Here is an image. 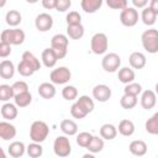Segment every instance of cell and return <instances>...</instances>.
Wrapping results in <instances>:
<instances>
[{
  "label": "cell",
  "instance_id": "cell-1",
  "mask_svg": "<svg viewBox=\"0 0 158 158\" xmlns=\"http://www.w3.org/2000/svg\"><path fill=\"white\" fill-rule=\"evenodd\" d=\"M49 135V127L44 121H33L30 127V138L32 142L42 143Z\"/></svg>",
  "mask_w": 158,
  "mask_h": 158
},
{
  "label": "cell",
  "instance_id": "cell-2",
  "mask_svg": "<svg viewBox=\"0 0 158 158\" xmlns=\"http://www.w3.org/2000/svg\"><path fill=\"white\" fill-rule=\"evenodd\" d=\"M141 41L143 48L148 53L154 54L158 52V30L156 28L146 30L141 36Z\"/></svg>",
  "mask_w": 158,
  "mask_h": 158
},
{
  "label": "cell",
  "instance_id": "cell-3",
  "mask_svg": "<svg viewBox=\"0 0 158 158\" xmlns=\"http://www.w3.org/2000/svg\"><path fill=\"white\" fill-rule=\"evenodd\" d=\"M0 42L2 43H7L10 46H19L22 44L25 41V32L21 28H9V30H4L1 32V37H0Z\"/></svg>",
  "mask_w": 158,
  "mask_h": 158
},
{
  "label": "cell",
  "instance_id": "cell-4",
  "mask_svg": "<svg viewBox=\"0 0 158 158\" xmlns=\"http://www.w3.org/2000/svg\"><path fill=\"white\" fill-rule=\"evenodd\" d=\"M68 43H69V40L63 33H57V35H54L52 37V40H51V48L54 51V53L58 57V59H62V58H64L67 56Z\"/></svg>",
  "mask_w": 158,
  "mask_h": 158
},
{
  "label": "cell",
  "instance_id": "cell-5",
  "mask_svg": "<svg viewBox=\"0 0 158 158\" xmlns=\"http://www.w3.org/2000/svg\"><path fill=\"white\" fill-rule=\"evenodd\" d=\"M53 152L59 158H65L72 152V146L67 136H58L53 142Z\"/></svg>",
  "mask_w": 158,
  "mask_h": 158
},
{
  "label": "cell",
  "instance_id": "cell-6",
  "mask_svg": "<svg viewBox=\"0 0 158 158\" xmlns=\"http://www.w3.org/2000/svg\"><path fill=\"white\" fill-rule=\"evenodd\" d=\"M90 47H91L93 53H95V54H104V53L107 51V47H109L107 36H106L105 33H102V32L95 33V35L91 37Z\"/></svg>",
  "mask_w": 158,
  "mask_h": 158
},
{
  "label": "cell",
  "instance_id": "cell-7",
  "mask_svg": "<svg viewBox=\"0 0 158 158\" xmlns=\"http://www.w3.org/2000/svg\"><path fill=\"white\" fill-rule=\"evenodd\" d=\"M101 65H102V69L107 73H114L116 72L120 65H121V58L117 53H107L104 56L102 60H101Z\"/></svg>",
  "mask_w": 158,
  "mask_h": 158
},
{
  "label": "cell",
  "instance_id": "cell-8",
  "mask_svg": "<svg viewBox=\"0 0 158 158\" xmlns=\"http://www.w3.org/2000/svg\"><path fill=\"white\" fill-rule=\"evenodd\" d=\"M72 78V73L67 67H58L56 69H53L49 74V79L52 81V84H65L70 80Z\"/></svg>",
  "mask_w": 158,
  "mask_h": 158
},
{
  "label": "cell",
  "instance_id": "cell-9",
  "mask_svg": "<svg viewBox=\"0 0 158 158\" xmlns=\"http://www.w3.org/2000/svg\"><path fill=\"white\" fill-rule=\"evenodd\" d=\"M120 21L126 27H133L138 22V11L135 7L127 6L120 12Z\"/></svg>",
  "mask_w": 158,
  "mask_h": 158
},
{
  "label": "cell",
  "instance_id": "cell-10",
  "mask_svg": "<svg viewBox=\"0 0 158 158\" xmlns=\"http://www.w3.org/2000/svg\"><path fill=\"white\" fill-rule=\"evenodd\" d=\"M35 26L40 32H47L53 26V17L47 12H41L35 19Z\"/></svg>",
  "mask_w": 158,
  "mask_h": 158
},
{
  "label": "cell",
  "instance_id": "cell-11",
  "mask_svg": "<svg viewBox=\"0 0 158 158\" xmlns=\"http://www.w3.org/2000/svg\"><path fill=\"white\" fill-rule=\"evenodd\" d=\"M111 89L106 84H98L93 88V98L99 102H106L111 98Z\"/></svg>",
  "mask_w": 158,
  "mask_h": 158
},
{
  "label": "cell",
  "instance_id": "cell-12",
  "mask_svg": "<svg viewBox=\"0 0 158 158\" xmlns=\"http://www.w3.org/2000/svg\"><path fill=\"white\" fill-rule=\"evenodd\" d=\"M157 104V94L153 90H144L141 95V106L144 110H151Z\"/></svg>",
  "mask_w": 158,
  "mask_h": 158
},
{
  "label": "cell",
  "instance_id": "cell-13",
  "mask_svg": "<svg viewBox=\"0 0 158 158\" xmlns=\"http://www.w3.org/2000/svg\"><path fill=\"white\" fill-rule=\"evenodd\" d=\"M15 136H16V127L7 121H1L0 122V137L4 141H10L15 138Z\"/></svg>",
  "mask_w": 158,
  "mask_h": 158
},
{
  "label": "cell",
  "instance_id": "cell-14",
  "mask_svg": "<svg viewBox=\"0 0 158 158\" xmlns=\"http://www.w3.org/2000/svg\"><path fill=\"white\" fill-rule=\"evenodd\" d=\"M147 149H148L147 143L142 139H135L128 146V151L131 152V154L136 157H143L147 153Z\"/></svg>",
  "mask_w": 158,
  "mask_h": 158
},
{
  "label": "cell",
  "instance_id": "cell-15",
  "mask_svg": "<svg viewBox=\"0 0 158 158\" xmlns=\"http://www.w3.org/2000/svg\"><path fill=\"white\" fill-rule=\"evenodd\" d=\"M128 62H130L131 68H133V69H142V68L146 67L147 59H146V56L142 52H132L130 54V57H128Z\"/></svg>",
  "mask_w": 158,
  "mask_h": 158
},
{
  "label": "cell",
  "instance_id": "cell-16",
  "mask_svg": "<svg viewBox=\"0 0 158 158\" xmlns=\"http://www.w3.org/2000/svg\"><path fill=\"white\" fill-rule=\"evenodd\" d=\"M41 60H42V63L46 68H53L56 65L57 60H58V57L56 56V53L52 48H46L42 52Z\"/></svg>",
  "mask_w": 158,
  "mask_h": 158
},
{
  "label": "cell",
  "instance_id": "cell-17",
  "mask_svg": "<svg viewBox=\"0 0 158 158\" xmlns=\"http://www.w3.org/2000/svg\"><path fill=\"white\" fill-rule=\"evenodd\" d=\"M1 116L2 118L7 120V121H11V120H15L17 117V106L15 104H11V102H5L2 106H1Z\"/></svg>",
  "mask_w": 158,
  "mask_h": 158
},
{
  "label": "cell",
  "instance_id": "cell-18",
  "mask_svg": "<svg viewBox=\"0 0 158 158\" xmlns=\"http://www.w3.org/2000/svg\"><path fill=\"white\" fill-rule=\"evenodd\" d=\"M26 146L23 144V142L20 141H14L10 143V146L7 147V153L12 157V158H20L25 154L26 152Z\"/></svg>",
  "mask_w": 158,
  "mask_h": 158
},
{
  "label": "cell",
  "instance_id": "cell-19",
  "mask_svg": "<svg viewBox=\"0 0 158 158\" xmlns=\"http://www.w3.org/2000/svg\"><path fill=\"white\" fill-rule=\"evenodd\" d=\"M37 91H38V95L41 98L47 99V100L53 99L56 96V88H54V85L52 83H42V84H40Z\"/></svg>",
  "mask_w": 158,
  "mask_h": 158
},
{
  "label": "cell",
  "instance_id": "cell-20",
  "mask_svg": "<svg viewBox=\"0 0 158 158\" xmlns=\"http://www.w3.org/2000/svg\"><path fill=\"white\" fill-rule=\"evenodd\" d=\"M15 74V65L11 60L4 59L0 63V77L2 79H11Z\"/></svg>",
  "mask_w": 158,
  "mask_h": 158
},
{
  "label": "cell",
  "instance_id": "cell-21",
  "mask_svg": "<svg viewBox=\"0 0 158 158\" xmlns=\"http://www.w3.org/2000/svg\"><path fill=\"white\" fill-rule=\"evenodd\" d=\"M135 130H136L135 123H133L131 120H127V118L121 120L120 123H118V128H117L118 133L122 135V136H125V137L132 136V135L135 133Z\"/></svg>",
  "mask_w": 158,
  "mask_h": 158
},
{
  "label": "cell",
  "instance_id": "cell-22",
  "mask_svg": "<svg viewBox=\"0 0 158 158\" xmlns=\"http://www.w3.org/2000/svg\"><path fill=\"white\" fill-rule=\"evenodd\" d=\"M135 70L130 67H122L118 69V80L121 83H123L125 85L130 84V83H133L135 80Z\"/></svg>",
  "mask_w": 158,
  "mask_h": 158
},
{
  "label": "cell",
  "instance_id": "cell-23",
  "mask_svg": "<svg viewBox=\"0 0 158 158\" xmlns=\"http://www.w3.org/2000/svg\"><path fill=\"white\" fill-rule=\"evenodd\" d=\"M60 131L64 133V136H74L78 132V125L75 121L65 118L60 122Z\"/></svg>",
  "mask_w": 158,
  "mask_h": 158
},
{
  "label": "cell",
  "instance_id": "cell-24",
  "mask_svg": "<svg viewBox=\"0 0 158 158\" xmlns=\"http://www.w3.org/2000/svg\"><path fill=\"white\" fill-rule=\"evenodd\" d=\"M117 136V128L112 123H104L100 127V137L106 141H111Z\"/></svg>",
  "mask_w": 158,
  "mask_h": 158
},
{
  "label": "cell",
  "instance_id": "cell-25",
  "mask_svg": "<svg viewBox=\"0 0 158 158\" xmlns=\"http://www.w3.org/2000/svg\"><path fill=\"white\" fill-rule=\"evenodd\" d=\"M5 21L10 27L16 28V26H19L22 21V15L17 10H9L5 15Z\"/></svg>",
  "mask_w": 158,
  "mask_h": 158
},
{
  "label": "cell",
  "instance_id": "cell-26",
  "mask_svg": "<svg viewBox=\"0 0 158 158\" xmlns=\"http://www.w3.org/2000/svg\"><path fill=\"white\" fill-rule=\"evenodd\" d=\"M75 102L81 107V110H83L86 115H89L90 112H93V110H94V107H95L94 100H93L91 98H89L88 95H81V96H79V99H77Z\"/></svg>",
  "mask_w": 158,
  "mask_h": 158
},
{
  "label": "cell",
  "instance_id": "cell-27",
  "mask_svg": "<svg viewBox=\"0 0 158 158\" xmlns=\"http://www.w3.org/2000/svg\"><path fill=\"white\" fill-rule=\"evenodd\" d=\"M102 5V0H81L80 6L86 14H94L96 12Z\"/></svg>",
  "mask_w": 158,
  "mask_h": 158
},
{
  "label": "cell",
  "instance_id": "cell-28",
  "mask_svg": "<svg viewBox=\"0 0 158 158\" xmlns=\"http://www.w3.org/2000/svg\"><path fill=\"white\" fill-rule=\"evenodd\" d=\"M21 60L26 62L30 67H32V69H33L35 72H37V70L41 69V62H40V59H38L32 52H30V51H26V52L22 53Z\"/></svg>",
  "mask_w": 158,
  "mask_h": 158
},
{
  "label": "cell",
  "instance_id": "cell-29",
  "mask_svg": "<svg viewBox=\"0 0 158 158\" xmlns=\"http://www.w3.org/2000/svg\"><path fill=\"white\" fill-rule=\"evenodd\" d=\"M141 20L146 26H153L156 23V21H157V15L149 6H147V7H144L142 10Z\"/></svg>",
  "mask_w": 158,
  "mask_h": 158
},
{
  "label": "cell",
  "instance_id": "cell-30",
  "mask_svg": "<svg viewBox=\"0 0 158 158\" xmlns=\"http://www.w3.org/2000/svg\"><path fill=\"white\" fill-rule=\"evenodd\" d=\"M15 105L17 107H27L31 102H32V95L30 91H26V93H21V94H16L15 98Z\"/></svg>",
  "mask_w": 158,
  "mask_h": 158
},
{
  "label": "cell",
  "instance_id": "cell-31",
  "mask_svg": "<svg viewBox=\"0 0 158 158\" xmlns=\"http://www.w3.org/2000/svg\"><path fill=\"white\" fill-rule=\"evenodd\" d=\"M84 26L80 25H70L67 26V35L72 40H80L84 36Z\"/></svg>",
  "mask_w": 158,
  "mask_h": 158
},
{
  "label": "cell",
  "instance_id": "cell-32",
  "mask_svg": "<svg viewBox=\"0 0 158 158\" xmlns=\"http://www.w3.org/2000/svg\"><path fill=\"white\" fill-rule=\"evenodd\" d=\"M144 128L148 133L158 136V111L153 114L144 123Z\"/></svg>",
  "mask_w": 158,
  "mask_h": 158
},
{
  "label": "cell",
  "instance_id": "cell-33",
  "mask_svg": "<svg viewBox=\"0 0 158 158\" xmlns=\"http://www.w3.org/2000/svg\"><path fill=\"white\" fill-rule=\"evenodd\" d=\"M15 98V91L12 89V85L1 84L0 85V100L1 101H9L10 99Z\"/></svg>",
  "mask_w": 158,
  "mask_h": 158
},
{
  "label": "cell",
  "instance_id": "cell-34",
  "mask_svg": "<svg viewBox=\"0 0 158 158\" xmlns=\"http://www.w3.org/2000/svg\"><path fill=\"white\" fill-rule=\"evenodd\" d=\"M137 98H138V96H132V95H126V94H123L122 98L120 99V105H121L123 109H126V110H131V109H133V107L137 105V101H138Z\"/></svg>",
  "mask_w": 158,
  "mask_h": 158
},
{
  "label": "cell",
  "instance_id": "cell-35",
  "mask_svg": "<svg viewBox=\"0 0 158 158\" xmlns=\"http://www.w3.org/2000/svg\"><path fill=\"white\" fill-rule=\"evenodd\" d=\"M102 148H104V139L101 138V137H99V136H94L93 137V141L90 142V144L88 146V151L90 152V153H99V152H101L102 151Z\"/></svg>",
  "mask_w": 158,
  "mask_h": 158
},
{
  "label": "cell",
  "instance_id": "cell-36",
  "mask_svg": "<svg viewBox=\"0 0 158 158\" xmlns=\"http://www.w3.org/2000/svg\"><path fill=\"white\" fill-rule=\"evenodd\" d=\"M26 152H27V154H28L31 158H40V157L43 154V148H42L41 143L32 142V143H30V144L27 146Z\"/></svg>",
  "mask_w": 158,
  "mask_h": 158
},
{
  "label": "cell",
  "instance_id": "cell-37",
  "mask_svg": "<svg viewBox=\"0 0 158 158\" xmlns=\"http://www.w3.org/2000/svg\"><path fill=\"white\" fill-rule=\"evenodd\" d=\"M62 96H63V99H65L68 101L75 100L78 98V89L74 85H65L62 89Z\"/></svg>",
  "mask_w": 158,
  "mask_h": 158
},
{
  "label": "cell",
  "instance_id": "cell-38",
  "mask_svg": "<svg viewBox=\"0 0 158 158\" xmlns=\"http://www.w3.org/2000/svg\"><path fill=\"white\" fill-rule=\"evenodd\" d=\"M141 93H142V85L138 83H135V81L125 85V88H123V94H126V95L138 96Z\"/></svg>",
  "mask_w": 158,
  "mask_h": 158
},
{
  "label": "cell",
  "instance_id": "cell-39",
  "mask_svg": "<svg viewBox=\"0 0 158 158\" xmlns=\"http://www.w3.org/2000/svg\"><path fill=\"white\" fill-rule=\"evenodd\" d=\"M93 135L90 133V132H86V131H84V132H80L78 136H77V143L80 146V147H83V148H88V146L90 144V142L93 141Z\"/></svg>",
  "mask_w": 158,
  "mask_h": 158
},
{
  "label": "cell",
  "instance_id": "cell-40",
  "mask_svg": "<svg viewBox=\"0 0 158 158\" xmlns=\"http://www.w3.org/2000/svg\"><path fill=\"white\" fill-rule=\"evenodd\" d=\"M17 72H19V74L20 75H22V77H31L33 73H36L33 69H32V67H30L26 62H23V60H20V63L17 64Z\"/></svg>",
  "mask_w": 158,
  "mask_h": 158
},
{
  "label": "cell",
  "instance_id": "cell-41",
  "mask_svg": "<svg viewBox=\"0 0 158 158\" xmlns=\"http://www.w3.org/2000/svg\"><path fill=\"white\" fill-rule=\"evenodd\" d=\"M65 21H67V25L70 26V25H80L81 23V16L78 11H69L65 16Z\"/></svg>",
  "mask_w": 158,
  "mask_h": 158
},
{
  "label": "cell",
  "instance_id": "cell-42",
  "mask_svg": "<svg viewBox=\"0 0 158 158\" xmlns=\"http://www.w3.org/2000/svg\"><path fill=\"white\" fill-rule=\"evenodd\" d=\"M106 4L109 7H111L114 10H121V11L128 6L127 0H107Z\"/></svg>",
  "mask_w": 158,
  "mask_h": 158
},
{
  "label": "cell",
  "instance_id": "cell-43",
  "mask_svg": "<svg viewBox=\"0 0 158 158\" xmlns=\"http://www.w3.org/2000/svg\"><path fill=\"white\" fill-rule=\"evenodd\" d=\"M70 115H72L74 118H79V120H81V118H84V117L86 116V114L81 110V107H80L77 102H74V104L70 106Z\"/></svg>",
  "mask_w": 158,
  "mask_h": 158
},
{
  "label": "cell",
  "instance_id": "cell-44",
  "mask_svg": "<svg viewBox=\"0 0 158 158\" xmlns=\"http://www.w3.org/2000/svg\"><path fill=\"white\" fill-rule=\"evenodd\" d=\"M12 89H14L15 95H16V94H21V93L28 91V85H27V83L23 81V80H17V81H15V83L12 84Z\"/></svg>",
  "mask_w": 158,
  "mask_h": 158
},
{
  "label": "cell",
  "instance_id": "cell-45",
  "mask_svg": "<svg viewBox=\"0 0 158 158\" xmlns=\"http://www.w3.org/2000/svg\"><path fill=\"white\" fill-rule=\"evenodd\" d=\"M70 6H72V1L70 0H58L56 10L59 11V12H64V11L69 10Z\"/></svg>",
  "mask_w": 158,
  "mask_h": 158
},
{
  "label": "cell",
  "instance_id": "cell-46",
  "mask_svg": "<svg viewBox=\"0 0 158 158\" xmlns=\"http://www.w3.org/2000/svg\"><path fill=\"white\" fill-rule=\"evenodd\" d=\"M10 53H11V46L7 43L0 42V57L6 58L7 56H10Z\"/></svg>",
  "mask_w": 158,
  "mask_h": 158
},
{
  "label": "cell",
  "instance_id": "cell-47",
  "mask_svg": "<svg viewBox=\"0 0 158 158\" xmlns=\"http://www.w3.org/2000/svg\"><path fill=\"white\" fill-rule=\"evenodd\" d=\"M57 1L58 0H42V6L47 10H56L57 7Z\"/></svg>",
  "mask_w": 158,
  "mask_h": 158
},
{
  "label": "cell",
  "instance_id": "cell-48",
  "mask_svg": "<svg viewBox=\"0 0 158 158\" xmlns=\"http://www.w3.org/2000/svg\"><path fill=\"white\" fill-rule=\"evenodd\" d=\"M132 4L135 9H144L148 5V0H132Z\"/></svg>",
  "mask_w": 158,
  "mask_h": 158
},
{
  "label": "cell",
  "instance_id": "cell-49",
  "mask_svg": "<svg viewBox=\"0 0 158 158\" xmlns=\"http://www.w3.org/2000/svg\"><path fill=\"white\" fill-rule=\"evenodd\" d=\"M154 12H156V15L158 16V0H151V2H149V5H148Z\"/></svg>",
  "mask_w": 158,
  "mask_h": 158
},
{
  "label": "cell",
  "instance_id": "cell-50",
  "mask_svg": "<svg viewBox=\"0 0 158 158\" xmlns=\"http://www.w3.org/2000/svg\"><path fill=\"white\" fill-rule=\"evenodd\" d=\"M81 158H95V156H94L93 153H85Z\"/></svg>",
  "mask_w": 158,
  "mask_h": 158
},
{
  "label": "cell",
  "instance_id": "cell-51",
  "mask_svg": "<svg viewBox=\"0 0 158 158\" xmlns=\"http://www.w3.org/2000/svg\"><path fill=\"white\" fill-rule=\"evenodd\" d=\"M0 158H7V157H6V152H5L4 149H1V157H0Z\"/></svg>",
  "mask_w": 158,
  "mask_h": 158
},
{
  "label": "cell",
  "instance_id": "cell-52",
  "mask_svg": "<svg viewBox=\"0 0 158 158\" xmlns=\"http://www.w3.org/2000/svg\"><path fill=\"white\" fill-rule=\"evenodd\" d=\"M154 89H156V91H154V93H156V94L158 95V83L156 84V86H154Z\"/></svg>",
  "mask_w": 158,
  "mask_h": 158
},
{
  "label": "cell",
  "instance_id": "cell-53",
  "mask_svg": "<svg viewBox=\"0 0 158 158\" xmlns=\"http://www.w3.org/2000/svg\"><path fill=\"white\" fill-rule=\"evenodd\" d=\"M157 158H158V157H157Z\"/></svg>",
  "mask_w": 158,
  "mask_h": 158
}]
</instances>
